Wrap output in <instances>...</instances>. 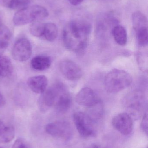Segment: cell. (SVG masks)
<instances>
[{
    "mask_svg": "<svg viewBox=\"0 0 148 148\" xmlns=\"http://www.w3.org/2000/svg\"><path fill=\"white\" fill-rule=\"evenodd\" d=\"M44 25L39 21L32 23L30 27V31L32 35L36 37H41L43 36L44 32Z\"/></svg>",
    "mask_w": 148,
    "mask_h": 148,
    "instance_id": "obj_21",
    "label": "cell"
},
{
    "mask_svg": "<svg viewBox=\"0 0 148 148\" xmlns=\"http://www.w3.org/2000/svg\"><path fill=\"white\" fill-rule=\"evenodd\" d=\"M6 125L1 121H0V134L6 127Z\"/></svg>",
    "mask_w": 148,
    "mask_h": 148,
    "instance_id": "obj_29",
    "label": "cell"
},
{
    "mask_svg": "<svg viewBox=\"0 0 148 148\" xmlns=\"http://www.w3.org/2000/svg\"><path fill=\"white\" fill-rule=\"evenodd\" d=\"M141 128L144 134L148 136V116L147 114H144L141 123Z\"/></svg>",
    "mask_w": 148,
    "mask_h": 148,
    "instance_id": "obj_24",
    "label": "cell"
},
{
    "mask_svg": "<svg viewBox=\"0 0 148 148\" xmlns=\"http://www.w3.org/2000/svg\"><path fill=\"white\" fill-rule=\"evenodd\" d=\"M51 59L47 56H37L33 58L30 62L32 68L37 71H44L51 66Z\"/></svg>",
    "mask_w": 148,
    "mask_h": 148,
    "instance_id": "obj_13",
    "label": "cell"
},
{
    "mask_svg": "<svg viewBox=\"0 0 148 148\" xmlns=\"http://www.w3.org/2000/svg\"><path fill=\"white\" fill-rule=\"evenodd\" d=\"M30 42L25 38L18 39L12 49V56L17 61L25 62L30 59L32 54Z\"/></svg>",
    "mask_w": 148,
    "mask_h": 148,
    "instance_id": "obj_7",
    "label": "cell"
},
{
    "mask_svg": "<svg viewBox=\"0 0 148 148\" xmlns=\"http://www.w3.org/2000/svg\"><path fill=\"white\" fill-rule=\"evenodd\" d=\"M73 120L76 130L82 137L90 138L96 136V131L94 121L88 115L83 112H76L73 115Z\"/></svg>",
    "mask_w": 148,
    "mask_h": 148,
    "instance_id": "obj_4",
    "label": "cell"
},
{
    "mask_svg": "<svg viewBox=\"0 0 148 148\" xmlns=\"http://www.w3.org/2000/svg\"><path fill=\"white\" fill-rule=\"evenodd\" d=\"M1 1V0H0V1Z\"/></svg>",
    "mask_w": 148,
    "mask_h": 148,
    "instance_id": "obj_33",
    "label": "cell"
},
{
    "mask_svg": "<svg viewBox=\"0 0 148 148\" xmlns=\"http://www.w3.org/2000/svg\"></svg>",
    "mask_w": 148,
    "mask_h": 148,
    "instance_id": "obj_32",
    "label": "cell"
},
{
    "mask_svg": "<svg viewBox=\"0 0 148 148\" xmlns=\"http://www.w3.org/2000/svg\"><path fill=\"white\" fill-rule=\"evenodd\" d=\"M71 101V96L67 88L62 84L54 106L59 112H65L70 108Z\"/></svg>",
    "mask_w": 148,
    "mask_h": 148,
    "instance_id": "obj_11",
    "label": "cell"
},
{
    "mask_svg": "<svg viewBox=\"0 0 148 148\" xmlns=\"http://www.w3.org/2000/svg\"><path fill=\"white\" fill-rule=\"evenodd\" d=\"M139 45L142 47H146L148 42V27H142L135 30Z\"/></svg>",
    "mask_w": 148,
    "mask_h": 148,
    "instance_id": "obj_18",
    "label": "cell"
},
{
    "mask_svg": "<svg viewBox=\"0 0 148 148\" xmlns=\"http://www.w3.org/2000/svg\"><path fill=\"white\" fill-rule=\"evenodd\" d=\"M11 37V32L8 28L2 24L0 26V41L9 45Z\"/></svg>",
    "mask_w": 148,
    "mask_h": 148,
    "instance_id": "obj_22",
    "label": "cell"
},
{
    "mask_svg": "<svg viewBox=\"0 0 148 148\" xmlns=\"http://www.w3.org/2000/svg\"><path fill=\"white\" fill-rule=\"evenodd\" d=\"M88 148H107L106 147L103 146L102 145L97 143H93L90 145Z\"/></svg>",
    "mask_w": 148,
    "mask_h": 148,
    "instance_id": "obj_28",
    "label": "cell"
},
{
    "mask_svg": "<svg viewBox=\"0 0 148 148\" xmlns=\"http://www.w3.org/2000/svg\"><path fill=\"white\" fill-rule=\"evenodd\" d=\"M91 25L87 21L75 20L68 23L63 32V41L69 50L82 53L87 48L91 32Z\"/></svg>",
    "mask_w": 148,
    "mask_h": 148,
    "instance_id": "obj_1",
    "label": "cell"
},
{
    "mask_svg": "<svg viewBox=\"0 0 148 148\" xmlns=\"http://www.w3.org/2000/svg\"><path fill=\"white\" fill-rule=\"evenodd\" d=\"M28 86L35 93L41 94L47 89L48 80L47 77L43 75L31 77L27 82Z\"/></svg>",
    "mask_w": 148,
    "mask_h": 148,
    "instance_id": "obj_12",
    "label": "cell"
},
{
    "mask_svg": "<svg viewBox=\"0 0 148 148\" xmlns=\"http://www.w3.org/2000/svg\"><path fill=\"white\" fill-rule=\"evenodd\" d=\"M60 72L63 76L70 81H76L81 78L82 70L76 63L70 60H64L59 63Z\"/></svg>",
    "mask_w": 148,
    "mask_h": 148,
    "instance_id": "obj_9",
    "label": "cell"
},
{
    "mask_svg": "<svg viewBox=\"0 0 148 148\" xmlns=\"http://www.w3.org/2000/svg\"><path fill=\"white\" fill-rule=\"evenodd\" d=\"M133 82L132 76L127 71L114 69L107 75L104 79L106 90L111 94H116L128 88Z\"/></svg>",
    "mask_w": 148,
    "mask_h": 148,
    "instance_id": "obj_2",
    "label": "cell"
},
{
    "mask_svg": "<svg viewBox=\"0 0 148 148\" xmlns=\"http://www.w3.org/2000/svg\"><path fill=\"white\" fill-rule=\"evenodd\" d=\"M67 1L72 5L74 6H77L81 4L83 1V0H67Z\"/></svg>",
    "mask_w": 148,
    "mask_h": 148,
    "instance_id": "obj_26",
    "label": "cell"
},
{
    "mask_svg": "<svg viewBox=\"0 0 148 148\" xmlns=\"http://www.w3.org/2000/svg\"><path fill=\"white\" fill-rule=\"evenodd\" d=\"M31 0H1L0 4L3 7L12 9L20 10L28 7Z\"/></svg>",
    "mask_w": 148,
    "mask_h": 148,
    "instance_id": "obj_15",
    "label": "cell"
},
{
    "mask_svg": "<svg viewBox=\"0 0 148 148\" xmlns=\"http://www.w3.org/2000/svg\"><path fill=\"white\" fill-rule=\"evenodd\" d=\"M48 16V11L44 7L39 5L28 6L15 13L13 17V23L15 26H23L43 20Z\"/></svg>",
    "mask_w": 148,
    "mask_h": 148,
    "instance_id": "obj_3",
    "label": "cell"
},
{
    "mask_svg": "<svg viewBox=\"0 0 148 148\" xmlns=\"http://www.w3.org/2000/svg\"><path fill=\"white\" fill-rule=\"evenodd\" d=\"M112 34L116 42L120 46H124L127 42V34L126 29L120 25H116L112 29Z\"/></svg>",
    "mask_w": 148,
    "mask_h": 148,
    "instance_id": "obj_14",
    "label": "cell"
},
{
    "mask_svg": "<svg viewBox=\"0 0 148 148\" xmlns=\"http://www.w3.org/2000/svg\"><path fill=\"white\" fill-rule=\"evenodd\" d=\"M131 96L129 97V102L128 103L129 105H128L130 109L133 110H138L141 108L142 105V99L141 95L139 93H133L131 95Z\"/></svg>",
    "mask_w": 148,
    "mask_h": 148,
    "instance_id": "obj_20",
    "label": "cell"
},
{
    "mask_svg": "<svg viewBox=\"0 0 148 148\" xmlns=\"http://www.w3.org/2000/svg\"><path fill=\"white\" fill-rule=\"evenodd\" d=\"M8 45L0 41V58L3 56L4 51L7 48Z\"/></svg>",
    "mask_w": 148,
    "mask_h": 148,
    "instance_id": "obj_25",
    "label": "cell"
},
{
    "mask_svg": "<svg viewBox=\"0 0 148 148\" xmlns=\"http://www.w3.org/2000/svg\"><path fill=\"white\" fill-rule=\"evenodd\" d=\"M58 34V28L55 24L53 23H45L43 36L47 40L54 41L57 38Z\"/></svg>",
    "mask_w": 148,
    "mask_h": 148,
    "instance_id": "obj_17",
    "label": "cell"
},
{
    "mask_svg": "<svg viewBox=\"0 0 148 148\" xmlns=\"http://www.w3.org/2000/svg\"><path fill=\"white\" fill-rule=\"evenodd\" d=\"M13 72V66L10 59L7 56L0 58V77H6L11 75Z\"/></svg>",
    "mask_w": 148,
    "mask_h": 148,
    "instance_id": "obj_16",
    "label": "cell"
},
{
    "mask_svg": "<svg viewBox=\"0 0 148 148\" xmlns=\"http://www.w3.org/2000/svg\"><path fill=\"white\" fill-rule=\"evenodd\" d=\"M12 148H33L29 143L22 138H18L16 140Z\"/></svg>",
    "mask_w": 148,
    "mask_h": 148,
    "instance_id": "obj_23",
    "label": "cell"
},
{
    "mask_svg": "<svg viewBox=\"0 0 148 148\" xmlns=\"http://www.w3.org/2000/svg\"><path fill=\"white\" fill-rule=\"evenodd\" d=\"M15 137V130L11 126H6L0 134V140L5 143L10 142Z\"/></svg>",
    "mask_w": 148,
    "mask_h": 148,
    "instance_id": "obj_19",
    "label": "cell"
},
{
    "mask_svg": "<svg viewBox=\"0 0 148 148\" xmlns=\"http://www.w3.org/2000/svg\"><path fill=\"white\" fill-rule=\"evenodd\" d=\"M6 103L5 98L1 92L0 91V108L3 107Z\"/></svg>",
    "mask_w": 148,
    "mask_h": 148,
    "instance_id": "obj_27",
    "label": "cell"
},
{
    "mask_svg": "<svg viewBox=\"0 0 148 148\" xmlns=\"http://www.w3.org/2000/svg\"><path fill=\"white\" fill-rule=\"evenodd\" d=\"M112 125L115 129L124 136L130 134L134 129V121L129 114H118L112 119Z\"/></svg>",
    "mask_w": 148,
    "mask_h": 148,
    "instance_id": "obj_8",
    "label": "cell"
},
{
    "mask_svg": "<svg viewBox=\"0 0 148 148\" xmlns=\"http://www.w3.org/2000/svg\"><path fill=\"white\" fill-rule=\"evenodd\" d=\"M76 101L79 105L90 108L100 102L94 91L88 87L81 89L76 96Z\"/></svg>",
    "mask_w": 148,
    "mask_h": 148,
    "instance_id": "obj_10",
    "label": "cell"
},
{
    "mask_svg": "<svg viewBox=\"0 0 148 148\" xmlns=\"http://www.w3.org/2000/svg\"><path fill=\"white\" fill-rule=\"evenodd\" d=\"M2 24H3V23H2L1 19V16H0V26H1Z\"/></svg>",
    "mask_w": 148,
    "mask_h": 148,
    "instance_id": "obj_30",
    "label": "cell"
},
{
    "mask_svg": "<svg viewBox=\"0 0 148 148\" xmlns=\"http://www.w3.org/2000/svg\"><path fill=\"white\" fill-rule=\"evenodd\" d=\"M0 148H3L1 147H0Z\"/></svg>",
    "mask_w": 148,
    "mask_h": 148,
    "instance_id": "obj_31",
    "label": "cell"
},
{
    "mask_svg": "<svg viewBox=\"0 0 148 148\" xmlns=\"http://www.w3.org/2000/svg\"><path fill=\"white\" fill-rule=\"evenodd\" d=\"M45 131L50 135L69 141L72 138L73 130L69 123L66 121H57L46 125Z\"/></svg>",
    "mask_w": 148,
    "mask_h": 148,
    "instance_id": "obj_5",
    "label": "cell"
},
{
    "mask_svg": "<svg viewBox=\"0 0 148 148\" xmlns=\"http://www.w3.org/2000/svg\"><path fill=\"white\" fill-rule=\"evenodd\" d=\"M60 82L56 83L44 91L39 97L38 107L42 113H45L54 106L59 90Z\"/></svg>",
    "mask_w": 148,
    "mask_h": 148,
    "instance_id": "obj_6",
    "label": "cell"
}]
</instances>
